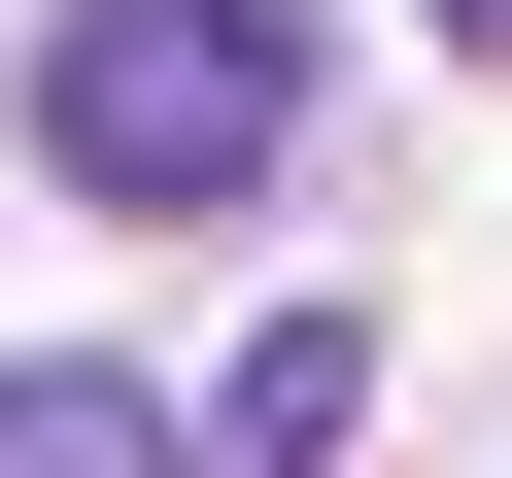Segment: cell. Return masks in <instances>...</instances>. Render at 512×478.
<instances>
[{
    "instance_id": "obj_1",
    "label": "cell",
    "mask_w": 512,
    "mask_h": 478,
    "mask_svg": "<svg viewBox=\"0 0 512 478\" xmlns=\"http://www.w3.org/2000/svg\"><path fill=\"white\" fill-rule=\"evenodd\" d=\"M35 171L103 239H239L308 171V35H274V0H69V35H35Z\"/></svg>"
},
{
    "instance_id": "obj_2",
    "label": "cell",
    "mask_w": 512,
    "mask_h": 478,
    "mask_svg": "<svg viewBox=\"0 0 512 478\" xmlns=\"http://www.w3.org/2000/svg\"><path fill=\"white\" fill-rule=\"evenodd\" d=\"M342 410H376V342H342V308H274V342L205 376V478H342Z\"/></svg>"
},
{
    "instance_id": "obj_3",
    "label": "cell",
    "mask_w": 512,
    "mask_h": 478,
    "mask_svg": "<svg viewBox=\"0 0 512 478\" xmlns=\"http://www.w3.org/2000/svg\"><path fill=\"white\" fill-rule=\"evenodd\" d=\"M0 478H171V410H137L103 342H0Z\"/></svg>"
},
{
    "instance_id": "obj_4",
    "label": "cell",
    "mask_w": 512,
    "mask_h": 478,
    "mask_svg": "<svg viewBox=\"0 0 512 478\" xmlns=\"http://www.w3.org/2000/svg\"><path fill=\"white\" fill-rule=\"evenodd\" d=\"M444 69H512V0H444Z\"/></svg>"
}]
</instances>
